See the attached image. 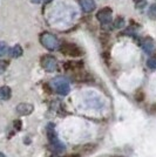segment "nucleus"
<instances>
[{
	"label": "nucleus",
	"instance_id": "nucleus-16",
	"mask_svg": "<svg viewBox=\"0 0 156 157\" xmlns=\"http://www.w3.org/2000/svg\"><path fill=\"white\" fill-rule=\"evenodd\" d=\"M147 66H149L150 68H154V67H156V61L154 59H149L147 61Z\"/></svg>",
	"mask_w": 156,
	"mask_h": 157
},
{
	"label": "nucleus",
	"instance_id": "nucleus-12",
	"mask_svg": "<svg viewBox=\"0 0 156 157\" xmlns=\"http://www.w3.org/2000/svg\"><path fill=\"white\" fill-rule=\"evenodd\" d=\"M42 89H44V92H45L46 94H48V95H51L53 93L52 87L48 85V83H44V85H42Z\"/></svg>",
	"mask_w": 156,
	"mask_h": 157
},
{
	"label": "nucleus",
	"instance_id": "nucleus-2",
	"mask_svg": "<svg viewBox=\"0 0 156 157\" xmlns=\"http://www.w3.org/2000/svg\"><path fill=\"white\" fill-rule=\"evenodd\" d=\"M41 66L47 72H53L57 69L58 62H57V59L53 58L52 55H44L41 58Z\"/></svg>",
	"mask_w": 156,
	"mask_h": 157
},
{
	"label": "nucleus",
	"instance_id": "nucleus-17",
	"mask_svg": "<svg viewBox=\"0 0 156 157\" xmlns=\"http://www.w3.org/2000/svg\"><path fill=\"white\" fill-rule=\"evenodd\" d=\"M100 39H101V41H102V44H103V45H106V42H107V40H109V36H108L107 34H102Z\"/></svg>",
	"mask_w": 156,
	"mask_h": 157
},
{
	"label": "nucleus",
	"instance_id": "nucleus-1",
	"mask_svg": "<svg viewBox=\"0 0 156 157\" xmlns=\"http://www.w3.org/2000/svg\"><path fill=\"white\" fill-rule=\"evenodd\" d=\"M40 41H41V44H42L47 49H49V51H54V49H57L59 47L58 39H57L53 34H51V33H44V34H41Z\"/></svg>",
	"mask_w": 156,
	"mask_h": 157
},
{
	"label": "nucleus",
	"instance_id": "nucleus-11",
	"mask_svg": "<svg viewBox=\"0 0 156 157\" xmlns=\"http://www.w3.org/2000/svg\"><path fill=\"white\" fill-rule=\"evenodd\" d=\"M148 15L150 17V19H155L156 18V5H151L148 11Z\"/></svg>",
	"mask_w": 156,
	"mask_h": 157
},
{
	"label": "nucleus",
	"instance_id": "nucleus-8",
	"mask_svg": "<svg viewBox=\"0 0 156 157\" xmlns=\"http://www.w3.org/2000/svg\"><path fill=\"white\" fill-rule=\"evenodd\" d=\"M80 5L86 12H92L96 7V4L94 0H80Z\"/></svg>",
	"mask_w": 156,
	"mask_h": 157
},
{
	"label": "nucleus",
	"instance_id": "nucleus-14",
	"mask_svg": "<svg viewBox=\"0 0 156 157\" xmlns=\"http://www.w3.org/2000/svg\"><path fill=\"white\" fill-rule=\"evenodd\" d=\"M124 25V21L122 18H117L116 21L114 22V26H115V28H121V27H123Z\"/></svg>",
	"mask_w": 156,
	"mask_h": 157
},
{
	"label": "nucleus",
	"instance_id": "nucleus-5",
	"mask_svg": "<svg viewBox=\"0 0 156 157\" xmlns=\"http://www.w3.org/2000/svg\"><path fill=\"white\" fill-rule=\"evenodd\" d=\"M96 18L99 19V21L103 25H107L111 21V10L109 7H104L102 10H100L96 14Z\"/></svg>",
	"mask_w": 156,
	"mask_h": 157
},
{
	"label": "nucleus",
	"instance_id": "nucleus-6",
	"mask_svg": "<svg viewBox=\"0 0 156 157\" xmlns=\"http://www.w3.org/2000/svg\"><path fill=\"white\" fill-rule=\"evenodd\" d=\"M141 46H142L143 51L147 53V54H153L156 49L155 42L150 39V38H144V39L141 41Z\"/></svg>",
	"mask_w": 156,
	"mask_h": 157
},
{
	"label": "nucleus",
	"instance_id": "nucleus-22",
	"mask_svg": "<svg viewBox=\"0 0 156 157\" xmlns=\"http://www.w3.org/2000/svg\"><path fill=\"white\" fill-rule=\"evenodd\" d=\"M41 1H44V0H32V2H34V4H40Z\"/></svg>",
	"mask_w": 156,
	"mask_h": 157
},
{
	"label": "nucleus",
	"instance_id": "nucleus-21",
	"mask_svg": "<svg viewBox=\"0 0 156 157\" xmlns=\"http://www.w3.org/2000/svg\"><path fill=\"white\" fill-rule=\"evenodd\" d=\"M67 157H80V155H78V154H72V155H68Z\"/></svg>",
	"mask_w": 156,
	"mask_h": 157
},
{
	"label": "nucleus",
	"instance_id": "nucleus-15",
	"mask_svg": "<svg viewBox=\"0 0 156 157\" xmlns=\"http://www.w3.org/2000/svg\"><path fill=\"white\" fill-rule=\"evenodd\" d=\"M135 98H136V101L137 102H141V101H143V98H144V94L143 93H137L136 94V96H135Z\"/></svg>",
	"mask_w": 156,
	"mask_h": 157
},
{
	"label": "nucleus",
	"instance_id": "nucleus-7",
	"mask_svg": "<svg viewBox=\"0 0 156 157\" xmlns=\"http://www.w3.org/2000/svg\"><path fill=\"white\" fill-rule=\"evenodd\" d=\"M34 110V107L31 103H20L17 107V111L20 115H29Z\"/></svg>",
	"mask_w": 156,
	"mask_h": 157
},
{
	"label": "nucleus",
	"instance_id": "nucleus-19",
	"mask_svg": "<svg viewBox=\"0 0 156 157\" xmlns=\"http://www.w3.org/2000/svg\"><path fill=\"white\" fill-rule=\"evenodd\" d=\"M14 125H15V127L19 129L20 125H21V122H20V121H15V122H14Z\"/></svg>",
	"mask_w": 156,
	"mask_h": 157
},
{
	"label": "nucleus",
	"instance_id": "nucleus-9",
	"mask_svg": "<svg viewBox=\"0 0 156 157\" xmlns=\"http://www.w3.org/2000/svg\"><path fill=\"white\" fill-rule=\"evenodd\" d=\"M10 98H11V89H10V87H6V86L1 87L0 88V98L1 100H8Z\"/></svg>",
	"mask_w": 156,
	"mask_h": 157
},
{
	"label": "nucleus",
	"instance_id": "nucleus-20",
	"mask_svg": "<svg viewBox=\"0 0 156 157\" xmlns=\"http://www.w3.org/2000/svg\"><path fill=\"white\" fill-rule=\"evenodd\" d=\"M151 111H153V113H156V103L151 105Z\"/></svg>",
	"mask_w": 156,
	"mask_h": 157
},
{
	"label": "nucleus",
	"instance_id": "nucleus-4",
	"mask_svg": "<svg viewBox=\"0 0 156 157\" xmlns=\"http://www.w3.org/2000/svg\"><path fill=\"white\" fill-rule=\"evenodd\" d=\"M60 51H61V53H64L68 56H72V58H78L81 55V51L79 49V47H76L75 45H72V44H65Z\"/></svg>",
	"mask_w": 156,
	"mask_h": 157
},
{
	"label": "nucleus",
	"instance_id": "nucleus-13",
	"mask_svg": "<svg viewBox=\"0 0 156 157\" xmlns=\"http://www.w3.org/2000/svg\"><path fill=\"white\" fill-rule=\"evenodd\" d=\"M7 53V45L4 42H0V56L5 55Z\"/></svg>",
	"mask_w": 156,
	"mask_h": 157
},
{
	"label": "nucleus",
	"instance_id": "nucleus-18",
	"mask_svg": "<svg viewBox=\"0 0 156 157\" xmlns=\"http://www.w3.org/2000/svg\"><path fill=\"white\" fill-rule=\"evenodd\" d=\"M8 65V61H0V69H5Z\"/></svg>",
	"mask_w": 156,
	"mask_h": 157
},
{
	"label": "nucleus",
	"instance_id": "nucleus-10",
	"mask_svg": "<svg viewBox=\"0 0 156 157\" xmlns=\"http://www.w3.org/2000/svg\"><path fill=\"white\" fill-rule=\"evenodd\" d=\"M11 55L13 56V58H19L22 55V48L21 46L19 45H17V46H14L12 49H11Z\"/></svg>",
	"mask_w": 156,
	"mask_h": 157
},
{
	"label": "nucleus",
	"instance_id": "nucleus-3",
	"mask_svg": "<svg viewBox=\"0 0 156 157\" xmlns=\"http://www.w3.org/2000/svg\"><path fill=\"white\" fill-rule=\"evenodd\" d=\"M54 87H55V90L58 92V94L62 95V96H66L69 93V85L64 78H55L54 80Z\"/></svg>",
	"mask_w": 156,
	"mask_h": 157
}]
</instances>
